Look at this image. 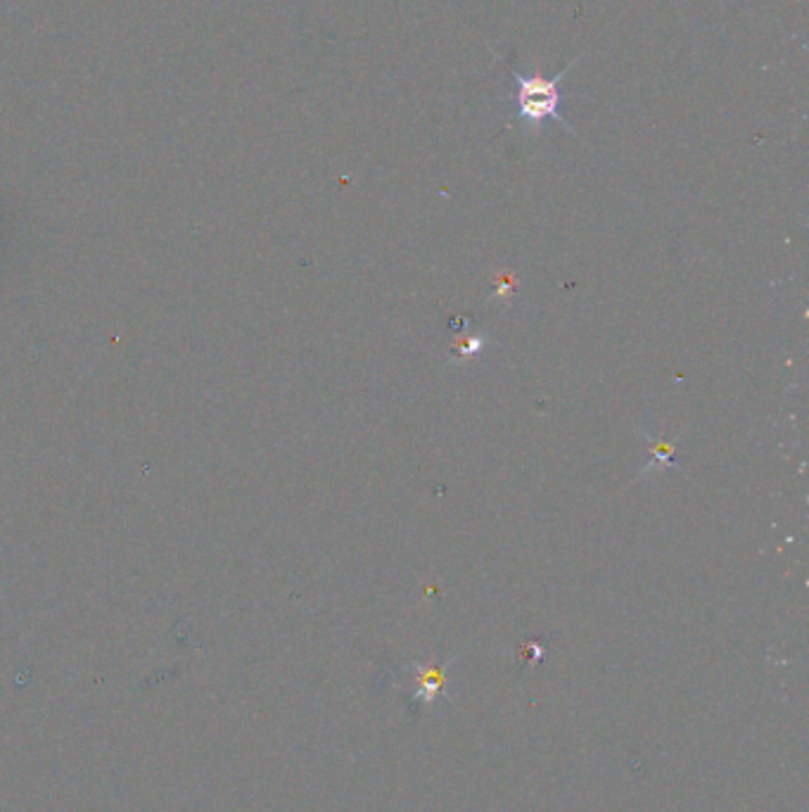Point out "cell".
<instances>
[{
	"label": "cell",
	"instance_id": "6da1fadb",
	"mask_svg": "<svg viewBox=\"0 0 809 812\" xmlns=\"http://www.w3.org/2000/svg\"><path fill=\"white\" fill-rule=\"evenodd\" d=\"M582 60V57H575V60L570 62L568 67L563 69V72H558L553 79L544 74H522L518 69H513V79H515V86H518V91H515V107H518V119L522 126H527V129L537 131L544 126L546 122H558L560 126H565V129L572 131V126L568 124V119L563 117V103H565V95L560 91V84H563V79L568 76V72L572 67L577 65V62Z\"/></svg>",
	"mask_w": 809,
	"mask_h": 812
}]
</instances>
